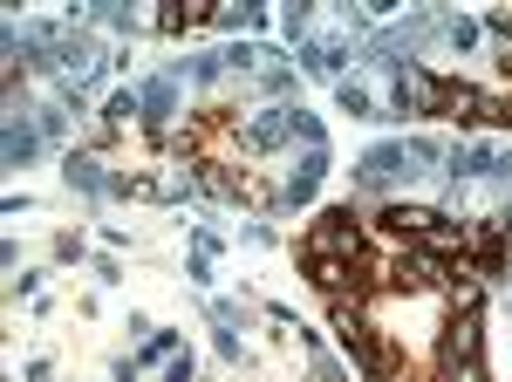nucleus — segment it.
I'll return each mask as SVG.
<instances>
[{
  "instance_id": "1",
  "label": "nucleus",
  "mask_w": 512,
  "mask_h": 382,
  "mask_svg": "<svg viewBox=\"0 0 512 382\" xmlns=\"http://www.w3.org/2000/svg\"><path fill=\"white\" fill-rule=\"evenodd\" d=\"M301 260H342V267H369V232L355 219L349 205H335V212H321L308 239H301Z\"/></svg>"
},
{
  "instance_id": "2",
  "label": "nucleus",
  "mask_w": 512,
  "mask_h": 382,
  "mask_svg": "<svg viewBox=\"0 0 512 382\" xmlns=\"http://www.w3.org/2000/svg\"><path fill=\"white\" fill-rule=\"evenodd\" d=\"M444 280H451V260L431 253V246H403L390 267H383V287H390V294H431Z\"/></svg>"
},
{
  "instance_id": "3",
  "label": "nucleus",
  "mask_w": 512,
  "mask_h": 382,
  "mask_svg": "<svg viewBox=\"0 0 512 382\" xmlns=\"http://www.w3.org/2000/svg\"><path fill=\"white\" fill-rule=\"evenodd\" d=\"M444 103H451V82L437 69H403L396 76V110L403 116H444Z\"/></svg>"
},
{
  "instance_id": "4",
  "label": "nucleus",
  "mask_w": 512,
  "mask_h": 382,
  "mask_svg": "<svg viewBox=\"0 0 512 382\" xmlns=\"http://www.w3.org/2000/svg\"><path fill=\"white\" fill-rule=\"evenodd\" d=\"M410 144H376V151L355 164V185H369V191H383V185H396V178H410Z\"/></svg>"
},
{
  "instance_id": "5",
  "label": "nucleus",
  "mask_w": 512,
  "mask_h": 382,
  "mask_svg": "<svg viewBox=\"0 0 512 382\" xmlns=\"http://www.w3.org/2000/svg\"><path fill=\"white\" fill-rule=\"evenodd\" d=\"M437 362H444V376H458V369H478V314H451Z\"/></svg>"
},
{
  "instance_id": "6",
  "label": "nucleus",
  "mask_w": 512,
  "mask_h": 382,
  "mask_svg": "<svg viewBox=\"0 0 512 382\" xmlns=\"http://www.w3.org/2000/svg\"><path fill=\"white\" fill-rule=\"evenodd\" d=\"M287 137H294V110H260L239 130V151H280Z\"/></svg>"
},
{
  "instance_id": "7",
  "label": "nucleus",
  "mask_w": 512,
  "mask_h": 382,
  "mask_svg": "<svg viewBox=\"0 0 512 382\" xmlns=\"http://www.w3.org/2000/svg\"><path fill=\"white\" fill-rule=\"evenodd\" d=\"M328 178V151H308L287 178H280V191H287V205H301V198H315V185Z\"/></svg>"
},
{
  "instance_id": "8",
  "label": "nucleus",
  "mask_w": 512,
  "mask_h": 382,
  "mask_svg": "<svg viewBox=\"0 0 512 382\" xmlns=\"http://www.w3.org/2000/svg\"><path fill=\"white\" fill-rule=\"evenodd\" d=\"M205 21H212L205 0H171L164 14H151V28H164V35H185V28H205Z\"/></svg>"
},
{
  "instance_id": "9",
  "label": "nucleus",
  "mask_w": 512,
  "mask_h": 382,
  "mask_svg": "<svg viewBox=\"0 0 512 382\" xmlns=\"http://www.w3.org/2000/svg\"><path fill=\"white\" fill-rule=\"evenodd\" d=\"M171 116H178V82H171V76L144 82V123H151V130H164Z\"/></svg>"
},
{
  "instance_id": "10",
  "label": "nucleus",
  "mask_w": 512,
  "mask_h": 382,
  "mask_svg": "<svg viewBox=\"0 0 512 382\" xmlns=\"http://www.w3.org/2000/svg\"><path fill=\"white\" fill-rule=\"evenodd\" d=\"M342 55H349L342 41H308V48H301V62H308L315 76H335V69H342Z\"/></svg>"
},
{
  "instance_id": "11",
  "label": "nucleus",
  "mask_w": 512,
  "mask_h": 382,
  "mask_svg": "<svg viewBox=\"0 0 512 382\" xmlns=\"http://www.w3.org/2000/svg\"><path fill=\"white\" fill-rule=\"evenodd\" d=\"M212 21H219V28H253V21H260V7H246V0H219V7H212Z\"/></svg>"
},
{
  "instance_id": "12",
  "label": "nucleus",
  "mask_w": 512,
  "mask_h": 382,
  "mask_svg": "<svg viewBox=\"0 0 512 382\" xmlns=\"http://www.w3.org/2000/svg\"><path fill=\"white\" fill-rule=\"evenodd\" d=\"M28 157H35V130L14 123V130H7V164H28Z\"/></svg>"
},
{
  "instance_id": "13",
  "label": "nucleus",
  "mask_w": 512,
  "mask_h": 382,
  "mask_svg": "<svg viewBox=\"0 0 512 382\" xmlns=\"http://www.w3.org/2000/svg\"><path fill=\"white\" fill-rule=\"evenodd\" d=\"M342 110H369V89L362 82H342Z\"/></svg>"
}]
</instances>
